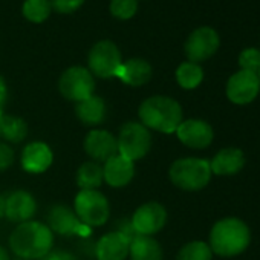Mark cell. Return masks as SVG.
<instances>
[{"label":"cell","instance_id":"52a82bcc","mask_svg":"<svg viewBox=\"0 0 260 260\" xmlns=\"http://www.w3.org/2000/svg\"><path fill=\"white\" fill-rule=\"evenodd\" d=\"M93 89H95L93 75L87 68L83 66H72L66 69L58 80V90L69 101L80 103L92 96Z\"/></svg>","mask_w":260,"mask_h":260},{"label":"cell","instance_id":"83f0119b","mask_svg":"<svg viewBox=\"0 0 260 260\" xmlns=\"http://www.w3.org/2000/svg\"><path fill=\"white\" fill-rule=\"evenodd\" d=\"M110 13L119 20L132 19L138 11V0H110Z\"/></svg>","mask_w":260,"mask_h":260},{"label":"cell","instance_id":"30bf717a","mask_svg":"<svg viewBox=\"0 0 260 260\" xmlns=\"http://www.w3.org/2000/svg\"><path fill=\"white\" fill-rule=\"evenodd\" d=\"M48 226L52 233L61 236H81L87 237L90 234V226L81 223L78 216L68 205H54L48 214Z\"/></svg>","mask_w":260,"mask_h":260},{"label":"cell","instance_id":"836d02e7","mask_svg":"<svg viewBox=\"0 0 260 260\" xmlns=\"http://www.w3.org/2000/svg\"><path fill=\"white\" fill-rule=\"evenodd\" d=\"M7 98H8V87H7V83H5L4 77L0 75V110H2V107L5 106Z\"/></svg>","mask_w":260,"mask_h":260},{"label":"cell","instance_id":"7a4b0ae2","mask_svg":"<svg viewBox=\"0 0 260 260\" xmlns=\"http://www.w3.org/2000/svg\"><path fill=\"white\" fill-rule=\"evenodd\" d=\"M141 124L162 134H173L182 122V107L170 96H150L138 109Z\"/></svg>","mask_w":260,"mask_h":260},{"label":"cell","instance_id":"5bb4252c","mask_svg":"<svg viewBox=\"0 0 260 260\" xmlns=\"http://www.w3.org/2000/svg\"><path fill=\"white\" fill-rule=\"evenodd\" d=\"M179 141L190 149H205L213 143V128L207 121L202 119H187L179 124L176 128Z\"/></svg>","mask_w":260,"mask_h":260},{"label":"cell","instance_id":"277c9868","mask_svg":"<svg viewBox=\"0 0 260 260\" xmlns=\"http://www.w3.org/2000/svg\"><path fill=\"white\" fill-rule=\"evenodd\" d=\"M210 161L202 158H181L169 170L170 181L181 190L198 191L208 185L211 179Z\"/></svg>","mask_w":260,"mask_h":260},{"label":"cell","instance_id":"d6986e66","mask_svg":"<svg viewBox=\"0 0 260 260\" xmlns=\"http://www.w3.org/2000/svg\"><path fill=\"white\" fill-rule=\"evenodd\" d=\"M115 77L128 86L140 87L150 81L152 66L149 61H146L143 58H130L119 66Z\"/></svg>","mask_w":260,"mask_h":260},{"label":"cell","instance_id":"8fae6325","mask_svg":"<svg viewBox=\"0 0 260 260\" xmlns=\"http://www.w3.org/2000/svg\"><path fill=\"white\" fill-rule=\"evenodd\" d=\"M130 220L140 236H152L164 228L167 222V211L164 205L158 202H147L137 208Z\"/></svg>","mask_w":260,"mask_h":260},{"label":"cell","instance_id":"8d00e7d4","mask_svg":"<svg viewBox=\"0 0 260 260\" xmlns=\"http://www.w3.org/2000/svg\"><path fill=\"white\" fill-rule=\"evenodd\" d=\"M0 115H2V110H0Z\"/></svg>","mask_w":260,"mask_h":260},{"label":"cell","instance_id":"ac0fdd59","mask_svg":"<svg viewBox=\"0 0 260 260\" xmlns=\"http://www.w3.org/2000/svg\"><path fill=\"white\" fill-rule=\"evenodd\" d=\"M128 239L121 233L113 231L104 234L98 240L95 246V255L98 260H125L128 255Z\"/></svg>","mask_w":260,"mask_h":260},{"label":"cell","instance_id":"4316f807","mask_svg":"<svg viewBox=\"0 0 260 260\" xmlns=\"http://www.w3.org/2000/svg\"><path fill=\"white\" fill-rule=\"evenodd\" d=\"M211 258H213V251L210 245L201 240H194L184 245L176 257V260H211Z\"/></svg>","mask_w":260,"mask_h":260},{"label":"cell","instance_id":"74e56055","mask_svg":"<svg viewBox=\"0 0 260 260\" xmlns=\"http://www.w3.org/2000/svg\"><path fill=\"white\" fill-rule=\"evenodd\" d=\"M258 80H260V75H258Z\"/></svg>","mask_w":260,"mask_h":260},{"label":"cell","instance_id":"603a6c76","mask_svg":"<svg viewBox=\"0 0 260 260\" xmlns=\"http://www.w3.org/2000/svg\"><path fill=\"white\" fill-rule=\"evenodd\" d=\"M28 135L25 119L13 115H0V138L8 143H22Z\"/></svg>","mask_w":260,"mask_h":260},{"label":"cell","instance_id":"5b68a950","mask_svg":"<svg viewBox=\"0 0 260 260\" xmlns=\"http://www.w3.org/2000/svg\"><path fill=\"white\" fill-rule=\"evenodd\" d=\"M116 141H118V155L130 161H138L144 158L152 147L150 130L141 122H135V121H130L121 127Z\"/></svg>","mask_w":260,"mask_h":260},{"label":"cell","instance_id":"d6a6232c","mask_svg":"<svg viewBox=\"0 0 260 260\" xmlns=\"http://www.w3.org/2000/svg\"><path fill=\"white\" fill-rule=\"evenodd\" d=\"M40 260H77L69 251L63 249H51L48 254H45Z\"/></svg>","mask_w":260,"mask_h":260},{"label":"cell","instance_id":"f546056e","mask_svg":"<svg viewBox=\"0 0 260 260\" xmlns=\"http://www.w3.org/2000/svg\"><path fill=\"white\" fill-rule=\"evenodd\" d=\"M49 2H51V8L55 10L57 13L71 14L84 4V0H49Z\"/></svg>","mask_w":260,"mask_h":260},{"label":"cell","instance_id":"9a60e30c","mask_svg":"<svg viewBox=\"0 0 260 260\" xmlns=\"http://www.w3.org/2000/svg\"><path fill=\"white\" fill-rule=\"evenodd\" d=\"M37 210L36 199L25 190H17L5 199V216L14 223L28 222Z\"/></svg>","mask_w":260,"mask_h":260},{"label":"cell","instance_id":"d590c367","mask_svg":"<svg viewBox=\"0 0 260 260\" xmlns=\"http://www.w3.org/2000/svg\"><path fill=\"white\" fill-rule=\"evenodd\" d=\"M5 216V199L0 196V217Z\"/></svg>","mask_w":260,"mask_h":260},{"label":"cell","instance_id":"cb8c5ba5","mask_svg":"<svg viewBox=\"0 0 260 260\" xmlns=\"http://www.w3.org/2000/svg\"><path fill=\"white\" fill-rule=\"evenodd\" d=\"M103 167L95 161H87L77 172V184L81 190H96L103 184Z\"/></svg>","mask_w":260,"mask_h":260},{"label":"cell","instance_id":"8992f818","mask_svg":"<svg viewBox=\"0 0 260 260\" xmlns=\"http://www.w3.org/2000/svg\"><path fill=\"white\" fill-rule=\"evenodd\" d=\"M75 214L87 226H101L110 216V207L98 190H80L75 196Z\"/></svg>","mask_w":260,"mask_h":260},{"label":"cell","instance_id":"484cf974","mask_svg":"<svg viewBox=\"0 0 260 260\" xmlns=\"http://www.w3.org/2000/svg\"><path fill=\"white\" fill-rule=\"evenodd\" d=\"M51 10L49 0H25L22 13L26 20L32 23H42L49 17Z\"/></svg>","mask_w":260,"mask_h":260},{"label":"cell","instance_id":"3957f363","mask_svg":"<svg viewBox=\"0 0 260 260\" xmlns=\"http://www.w3.org/2000/svg\"><path fill=\"white\" fill-rule=\"evenodd\" d=\"M251 242L249 228L237 217H225L216 222L210 231V248L222 257L243 252Z\"/></svg>","mask_w":260,"mask_h":260},{"label":"cell","instance_id":"ba28073f","mask_svg":"<svg viewBox=\"0 0 260 260\" xmlns=\"http://www.w3.org/2000/svg\"><path fill=\"white\" fill-rule=\"evenodd\" d=\"M87 63L92 75H96L100 78H110L115 77L116 71L122 64V60L121 52L113 42L101 40L92 46Z\"/></svg>","mask_w":260,"mask_h":260},{"label":"cell","instance_id":"f1b7e54d","mask_svg":"<svg viewBox=\"0 0 260 260\" xmlns=\"http://www.w3.org/2000/svg\"><path fill=\"white\" fill-rule=\"evenodd\" d=\"M239 66L242 68V71H248L255 75H260V49L255 48L243 49L239 55Z\"/></svg>","mask_w":260,"mask_h":260},{"label":"cell","instance_id":"ffe728a7","mask_svg":"<svg viewBox=\"0 0 260 260\" xmlns=\"http://www.w3.org/2000/svg\"><path fill=\"white\" fill-rule=\"evenodd\" d=\"M243 166H245V155H243L242 150L234 149V147L222 149L210 161L211 173H214L217 176H231V175H236L237 172L242 170Z\"/></svg>","mask_w":260,"mask_h":260},{"label":"cell","instance_id":"e575fe53","mask_svg":"<svg viewBox=\"0 0 260 260\" xmlns=\"http://www.w3.org/2000/svg\"><path fill=\"white\" fill-rule=\"evenodd\" d=\"M0 260H10V254L4 246H0Z\"/></svg>","mask_w":260,"mask_h":260},{"label":"cell","instance_id":"d4e9b609","mask_svg":"<svg viewBox=\"0 0 260 260\" xmlns=\"http://www.w3.org/2000/svg\"><path fill=\"white\" fill-rule=\"evenodd\" d=\"M204 80V71L198 63L185 61L176 69V81L182 89H196Z\"/></svg>","mask_w":260,"mask_h":260},{"label":"cell","instance_id":"9c48e42d","mask_svg":"<svg viewBox=\"0 0 260 260\" xmlns=\"http://www.w3.org/2000/svg\"><path fill=\"white\" fill-rule=\"evenodd\" d=\"M220 45L219 34L210 26H201L194 29L185 42V54L188 61L201 63L213 57Z\"/></svg>","mask_w":260,"mask_h":260},{"label":"cell","instance_id":"2e32d148","mask_svg":"<svg viewBox=\"0 0 260 260\" xmlns=\"http://www.w3.org/2000/svg\"><path fill=\"white\" fill-rule=\"evenodd\" d=\"M54 161V153L51 147L42 141L29 143L22 152V167L28 173L37 175L46 172Z\"/></svg>","mask_w":260,"mask_h":260},{"label":"cell","instance_id":"4fadbf2b","mask_svg":"<svg viewBox=\"0 0 260 260\" xmlns=\"http://www.w3.org/2000/svg\"><path fill=\"white\" fill-rule=\"evenodd\" d=\"M84 152L95 162H106L118 155V141L107 130L93 128L84 138Z\"/></svg>","mask_w":260,"mask_h":260},{"label":"cell","instance_id":"7402d4cb","mask_svg":"<svg viewBox=\"0 0 260 260\" xmlns=\"http://www.w3.org/2000/svg\"><path fill=\"white\" fill-rule=\"evenodd\" d=\"M130 260H162V248L152 236H138L130 242Z\"/></svg>","mask_w":260,"mask_h":260},{"label":"cell","instance_id":"44dd1931","mask_svg":"<svg viewBox=\"0 0 260 260\" xmlns=\"http://www.w3.org/2000/svg\"><path fill=\"white\" fill-rule=\"evenodd\" d=\"M106 103L101 96H89L75 106L77 118L87 127H95L106 119Z\"/></svg>","mask_w":260,"mask_h":260},{"label":"cell","instance_id":"7c38bea8","mask_svg":"<svg viewBox=\"0 0 260 260\" xmlns=\"http://www.w3.org/2000/svg\"><path fill=\"white\" fill-rule=\"evenodd\" d=\"M260 90V80L258 75L248 72V71H239L233 74L226 83V96L231 103L243 106L255 100L257 93Z\"/></svg>","mask_w":260,"mask_h":260},{"label":"cell","instance_id":"4dcf8cb0","mask_svg":"<svg viewBox=\"0 0 260 260\" xmlns=\"http://www.w3.org/2000/svg\"><path fill=\"white\" fill-rule=\"evenodd\" d=\"M14 162V150L5 144V143H0V172H5L8 170Z\"/></svg>","mask_w":260,"mask_h":260},{"label":"cell","instance_id":"1f68e13d","mask_svg":"<svg viewBox=\"0 0 260 260\" xmlns=\"http://www.w3.org/2000/svg\"><path fill=\"white\" fill-rule=\"evenodd\" d=\"M116 226H118V233H121L124 237H127L128 242L135 240V239L140 236V234L135 231V228H134V225H132V220H130V219H121V220H118Z\"/></svg>","mask_w":260,"mask_h":260},{"label":"cell","instance_id":"6da1fadb","mask_svg":"<svg viewBox=\"0 0 260 260\" xmlns=\"http://www.w3.org/2000/svg\"><path fill=\"white\" fill-rule=\"evenodd\" d=\"M54 234L48 225L28 220L19 223L10 236V246L22 258H42L52 249Z\"/></svg>","mask_w":260,"mask_h":260},{"label":"cell","instance_id":"e0dca14e","mask_svg":"<svg viewBox=\"0 0 260 260\" xmlns=\"http://www.w3.org/2000/svg\"><path fill=\"white\" fill-rule=\"evenodd\" d=\"M135 176V166L134 161H130L121 155H116L104 162L103 167V178L107 185L113 188L125 187Z\"/></svg>","mask_w":260,"mask_h":260}]
</instances>
